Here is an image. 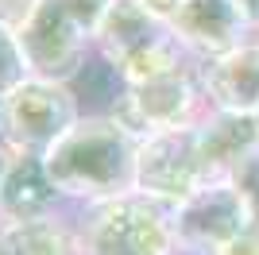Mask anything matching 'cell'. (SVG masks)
<instances>
[{
  "instance_id": "obj_1",
  "label": "cell",
  "mask_w": 259,
  "mask_h": 255,
  "mask_svg": "<svg viewBox=\"0 0 259 255\" xmlns=\"http://www.w3.org/2000/svg\"><path fill=\"white\" fill-rule=\"evenodd\" d=\"M136 155L140 136L116 116H77L43 162L74 205H101L136 193Z\"/></svg>"
},
{
  "instance_id": "obj_2",
  "label": "cell",
  "mask_w": 259,
  "mask_h": 255,
  "mask_svg": "<svg viewBox=\"0 0 259 255\" xmlns=\"http://www.w3.org/2000/svg\"><path fill=\"white\" fill-rule=\"evenodd\" d=\"M74 255H178L170 209L124 193L101 205H74Z\"/></svg>"
},
{
  "instance_id": "obj_3",
  "label": "cell",
  "mask_w": 259,
  "mask_h": 255,
  "mask_svg": "<svg viewBox=\"0 0 259 255\" xmlns=\"http://www.w3.org/2000/svg\"><path fill=\"white\" fill-rule=\"evenodd\" d=\"M77 116L81 108L70 85L31 74L0 93V143L8 151L47 155Z\"/></svg>"
},
{
  "instance_id": "obj_4",
  "label": "cell",
  "mask_w": 259,
  "mask_h": 255,
  "mask_svg": "<svg viewBox=\"0 0 259 255\" xmlns=\"http://www.w3.org/2000/svg\"><path fill=\"white\" fill-rule=\"evenodd\" d=\"M93 35H97V20L81 12L74 0H43L39 16L20 35V42L35 77L70 81L93 58Z\"/></svg>"
},
{
  "instance_id": "obj_5",
  "label": "cell",
  "mask_w": 259,
  "mask_h": 255,
  "mask_svg": "<svg viewBox=\"0 0 259 255\" xmlns=\"http://www.w3.org/2000/svg\"><path fill=\"white\" fill-rule=\"evenodd\" d=\"M174 244L182 255H217L236 236L255 228L248 209V197L240 193L232 178L225 182H201L186 201L170 209Z\"/></svg>"
},
{
  "instance_id": "obj_6",
  "label": "cell",
  "mask_w": 259,
  "mask_h": 255,
  "mask_svg": "<svg viewBox=\"0 0 259 255\" xmlns=\"http://www.w3.org/2000/svg\"><path fill=\"white\" fill-rule=\"evenodd\" d=\"M205 112L209 101L197 77V62L174 74L151 77V81L128 85L124 101L112 108V116L124 128H132L140 139L151 132H166V128H194Z\"/></svg>"
},
{
  "instance_id": "obj_7",
  "label": "cell",
  "mask_w": 259,
  "mask_h": 255,
  "mask_svg": "<svg viewBox=\"0 0 259 255\" xmlns=\"http://www.w3.org/2000/svg\"><path fill=\"white\" fill-rule=\"evenodd\" d=\"M201 155H197V124L166 128L140 139L136 155V193L147 201L174 209L201 186Z\"/></svg>"
},
{
  "instance_id": "obj_8",
  "label": "cell",
  "mask_w": 259,
  "mask_h": 255,
  "mask_svg": "<svg viewBox=\"0 0 259 255\" xmlns=\"http://www.w3.org/2000/svg\"><path fill=\"white\" fill-rule=\"evenodd\" d=\"M74 212V201L54 186L43 155L12 151L0 178V221L8 224H47Z\"/></svg>"
},
{
  "instance_id": "obj_9",
  "label": "cell",
  "mask_w": 259,
  "mask_h": 255,
  "mask_svg": "<svg viewBox=\"0 0 259 255\" xmlns=\"http://www.w3.org/2000/svg\"><path fill=\"white\" fill-rule=\"evenodd\" d=\"M197 77L209 108L255 116L259 112V35L232 51L197 58Z\"/></svg>"
},
{
  "instance_id": "obj_10",
  "label": "cell",
  "mask_w": 259,
  "mask_h": 255,
  "mask_svg": "<svg viewBox=\"0 0 259 255\" xmlns=\"http://www.w3.org/2000/svg\"><path fill=\"white\" fill-rule=\"evenodd\" d=\"M170 27L194 58H209L255 39V27L244 20L236 0H182L170 16Z\"/></svg>"
},
{
  "instance_id": "obj_11",
  "label": "cell",
  "mask_w": 259,
  "mask_h": 255,
  "mask_svg": "<svg viewBox=\"0 0 259 255\" xmlns=\"http://www.w3.org/2000/svg\"><path fill=\"white\" fill-rule=\"evenodd\" d=\"M255 151H259L255 116L209 108L205 116L197 120V155H201V178L205 182L236 178V170Z\"/></svg>"
},
{
  "instance_id": "obj_12",
  "label": "cell",
  "mask_w": 259,
  "mask_h": 255,
  "mask_svg": "<svg viewBox=\"0 0 259 255\" xmlns=\"http://www.w3.org/2000/svg\"><path fill=\"white\" fill-rule=\"evenodd\" d=\"M23 77H31L23 42H20V35H12L8 27H0V93L12 89L16 81H23Z\"/></svg>"
},
{
  "instance_id": "obj_13",
  "label": "cell",
  "mask_w": 259,
  "mask_h": 255,
  "mask_svg": "<svg viewBox=\"0 0 259 255\" xmlns=\"http://www.w3.org/2000/svg\"><path fill=\"white\" fill-rule=\"evenodd\" d=\"M43 0H0V27H8L12 35H23L39 16Z\"/></svg>"
},
{
  "instance_id": "obj_14",
  "label": "cell",
  "mask_w": 259,
  "mask_h": 255,
  "mask_svg": "<svg viewBox=\"0 0 259 255\" xmlns=\"http://www.w3.org/2000/svg\"><path fill=\"white\" fill-rule=\"evenodd\" d=\"M240 186V193L248 197V209H251V221H255V228H259V151L251 155L244 166L236 170V178H232Z\"/></svg>"
},
{
  "instance_id": "obj_15",
  "label": "cell",
  "mask_w": 259,
  "mask_h": 255,
  "mask_svg": "<svg viewBox=\"0 0 259 255\" xmlns=\"http://www.w3.org/2000/svg\"><path fill=\"white\" fill-rule=\"evenodd\" d=\"M217 255H259V228H248V232L236 236L232 244H225Z\"/></svg>"
},
{
  "instance_id": "obj_16",
  "label": "cell",
  "mask_w": 259,
  "mask_h": 255,
  "mask_svg": "<svg viewBox=\"0 0 259 255\" xmlns=\"http://www.w3.org/2000/svg\"><path fill=\"white\" fill-rule=\"evenodd\" d=\"M140 4H147V8H151L155 16H162V20H170L174 12H178V4H182V0H140Z\"/></svg>"
},
{
  "instance_id": "obj_17",
  "label": "cell",
  "mask_w": 259,
  "mask_h": 255,
  "mask_svg": "<svg viewBox=\"0 0 259 255\" xmlns=\"http://www.w3.org/2000/svg\"><path fill=\"white\" fill-rule=\"evenodd\" d=\"M236 8L244 12V20L255 27V35H259V0H236Z\"/></svg>"
},
{
  "instance_id": "obj_18",
  "label": "cell",
  "mask_w": 259,
  "mask_h": 255,
  "mask_svg": "<svg viewBox=\"0 0 259 255\" xmlns=\"http://www.w3.org/2000/svg\"><path fill=\"white\" fill-rule=\"evenodd\" d=\"M8 159H12V151L0 143V178H4V170H8Z\"/></svg>"
},
{
  "instance_id": "obj_19",
  "label": "cell",
  "mask_w": 259,
  "mask_h": 255,
  "mask_svg": "<svg viewBox=\"0 0 259 255\" xmlns=\"http://www.w3.org/2000/svg\"><path fill=\"white\" fill-rule=\"evenodd\" d=\"M255 128H259V112H255Z\"/></svg>"
}]
</instances>
